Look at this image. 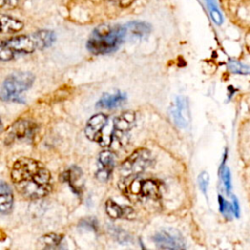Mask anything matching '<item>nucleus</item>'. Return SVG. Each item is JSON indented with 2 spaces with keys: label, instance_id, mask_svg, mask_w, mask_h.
Returning a JSON list of instances; mask_svg holds the SVG:
<instances>
[{
  "label": "nucleus",
  "instance_id": "f257e3e1",
  "mask_svg": "<svg viewBox=\"0 0 250 250\" xmlns=\"http://www.w3.org/2000/svg\"><path fill=\"white\" fill-rule=\"evenodd\" d=\"M11 179L17 190L29 199L46 196L52 188L48 169L41 162L29 157H21L13 164Z\"/></svg>",
  "mask_w": 250,
  "mask_h": 250
},
{
  "label": "nucleus",
  "instance_id": "f03ea898",
  "mask_svg": "<svg viewBox=\"0 0 250 250\" xmlns=\"http://www.w3.org/2000/svg\"><path fill=\"white\" fill-rule=\"evenodd\" d=\"M126 27L121 25L103 24L96 27L87 41L88 50L96 55L115 51L126 36Z\"/></svg>",
  "mask_w": 250,
  "mask_h": 250
},
{
  "label": "nucleus",
  "instance_id": "7ed1b4c3",
  "mask_svg": "<svg viewBox=\"0 0 250 250\" xmlns=\"http://www.w3.org/2000/svg\"><path fill=\"white\" fill-rule=\"evenodd\" d=\"M34 81V75L26 71H16L8 75L2 83L0 96L3 101L24 103L21 93L31 87Z\"/></svg>",
  "mask_w": 250,
  "mask_h": 250
},
{
  "label": "nucleus",
  "instance_id": "20e7f679",
  "mask_svg": "<svg viewBox=\"0 0 250 250\" xmlns=\"http://www.w3.org/2000/svg\"><path fill=\"white\" fill-rule=\"evenodd\" d=\"M38 48L35 34L20 35L2 41L0 47V58L2 61H10L17 56L30 54Z\"/></svg>",
  "mask_w": 250,
  "mask_h": 250
},
{
  "label": "nucleus",
  "instance_id": "39448f33",
  "mask_svg": "<svg viewBox=\"0 0 250 250\" xmlns=\"http://www.w3.org/2000/svg\"><path fill=\"white\" fill-rule=\"evenodd\" d=\"M152 156L146 148H138L120 165V173L124 179L136 177L144 172L151 163Z\"/></svg>",
  "mask_w": 250,
  "mask_h": 250
},
{
  "label": "nucleus",
  "instance_id": "423d86ee",
  "mask_svg": "<svg viewBox=\"0 0 250 250\" xmlns=\"http://www.w3.org/2000/svg\"><path fill=\"white\" fill-rule=\"evenodd\" d=\"M136 120V114L133 111H125L114 118L112 124L111 145L113 143L122 146L126 141V137L133 128Z\"/></svg>",
  "mask_w": 250,
  "mask_h": 250
},
{
  "label": "nucleus",
  "instance_id": "0eeeda50",
  "mask_svg": "<svg viewBox=\"0 0 250 250\" xmlns=\"http://www.w3.org/2000/svg\"><path fill=\"white\" fill-rule=\"evenodd\" d=\"M134 181L128 185V193L132 196H142L156 199L160 195V184L154 179L140 180L133 177Z\"/></svg>",
  "mask_w": 250,
  "mask_h": 250
},
{
  "label": "nucleus",
  "instance_id": "6e6552de",
  "mask_svg": "<svg viewBox=\"0 0 250 250\" xmlns=\"http://www.w3.org/2000/svg\"><path fill=\"white\" fill-rule=\"evenodd\" d=\"M108 118L104 113H97L89 118L85 126L86 137L93 142H98L102 146L105 147V135L104 133Z\"/></svg>",
  "mask_w": 250,
  "mask_h": 250
},
{
  "label": "nucleus",
  "instance_id": "1a4fd4ad",
  "mask_svg": "<svg viewBox=\"0 0 250 250\" xmlns=\"http://www.w3.org/2000/svg\"><path fill=\"white\" fill-rule=\"evenodd\" d=\"M153 241L158 248L162 249H184L186 248L185 240L181 232L175 229H164L156 232Z\"/></svg>",
  "mask_w": 250,
  "mask_h": 250
},
{
  "label": "nucleus",
  "instance_id": "9d476101",
  "mask_svg": "<svg viewBox=\"0 0 250 250\" xmlns=\"http://www.w3.org/2000/svg\"><path fill=\"white\" fill-rule=\"evenodd\" d=\"M34 132L35 125L31 121L20 119L7 130L5 141L7 144H11L16 141L28 140L34 135Z\"/></svg>",
  "mask_w": 250,
  "mask_h": 250
},
{
  "label": "nucleus",
  "instance_id": "9b49d317",
  "mask_svg": "<svg viewBox=\"0 0 250 250\" xmlns=\"http://www.w3.org/2000/svg\"><path fill=\"white\" fill-rule=\"evenodd\" d=\"M115 154L109 149H104L100 152L98 159V171L96 177L101 182H106L114 167Z\"/></svg>",
  "mask_w": 250,
  "mask_h": 250
},
{
  "label": "nucleus",
  "instance_id": "f8f14e48",
  "mask_svg": "<svg viewBox=\"0 0 250 250\" xmlns=\"http://www.w3.org/2000/svg\"><path fill=\"white\" fill-rule=\"evenodd\" d=\"M172 118L175 124L180 128H186L189 122V109L188 99L184 96H179L176 99L175 104L171 109Z\"/></svg>",
  "mask_w": 250,
  "mask_h": 250
},
{
  "label": "nucleus",
  "instance_id": "ddd939ff",
  "mask_svg": "<svg viewBox=\"0 0 250 250\" xmlns=\"http://www.w3.org/2000/svg\"><path fill=\"white\" fill-rule=\"evenodd\" d=\"M126 101L125 93L120 91L114 93H104L97 102V106L100 108H115L120 106Z\"/></svg>",
  "mask_w": 250,
  "mask_h": 250
},
{
  "label": "nucleus",
  "instance_id": "4468645a",
  "mask_svg": "<svg viewBox=\"0 0 250 250\" xmlns=\"http://www.w3.org/2000/svg\"><path fill=\"white\" fill-rule=\"evenodd\" d=\"M133 209L129 206H122L115 201L109 199L105 203V212L111 219L126 218L129 219L133 215Z\"/></svg>",
  "mask_w": 250,
  "mask_h": 250
},
{
  "label": "nucleus",
  "instance_id": "2eb2a0df",
  "mask_svg": "<svg viewBox=\"0 0 250 250\" xmlns=\"http://www.w3.org/2000/svg\"><path fill=\"white\" fill-rule=\"evenodd\" d=\"M14 202V195L11 188L4 181L0 182V211L2 215L11 212Z\"/></svg>",
  "mask_w": 250,
  "mask_h": 250
},
{
  "label": "nucleus",
  "instance_id": "dca6fc26",
  "mask_svg": "<svg viewBox=\"0 0 250 250\" xmlns=\"http://www.w3.org/2000/svg\"><path fill=\"white\" fill-rule=\"evenodd\" d=\"M1 23H2V32L14 33L20 31L23 27L22 21L13 17L7 15H1Z\"/></svg>",
  "mask_w": 250,
  "mask_h": 250
},
{
  "label": "nucleus",
  "instance_id": "f3484780",
  "mask_svg": "<svg viewBox=\"0 0 250 250\" xmlns=\"http://www.w3.org/2000/svg\"><path fill=\"white\" fill-rule=\"evenodd\" d=\"M81 179V171L78 167H71L69 170L65 171L63 174V180L68 182L70 188H72V190L76 193L80 192V185H79V181Z\"/></svg>",
  "mask_w": 250,
  "mask_h": 250
},
{
  "label": "nucleus",
  "instance_id": "a211bd4d",
  "mask_svg": "<svg viewBox=\"0 0 250 250\" xmlns=\"http://www.w3.org/2000/svg\"><path fill=\"white\" fill-rule=\"evenodd\" d=\"M126 32L135 37H143L149 33L150 27L146 22L133 21L128 23L126 26Z\"/></svg>",
  "mask_w": 250,
  "mask_h": 250
},
{
  "label": "nucleus",
  "instance_id": "6ab92c4d",
  "mask_svg": "<svg viewBox=\"0 0 250 250\" xmlns=\"http://www.w3.org/2000/svg\"><path fill=\"white\" fill-rule=\"evenodd\" d=\"M37 43H38V48L39 49H44L52 45V43L55 41V34L51 30H39L34 32Z\"/></svg>",
  "mask_w": 250,
  "mask_h": 250
},
{
  "label": "nucleus",
  "instance_id": "aec40b11",
  "mask_svg": "<svg viewBox=\"0 0 250 250\" xmlns=\"http://www.w3.org/2000/svg\"><path fill=\"white\" fill-rule=\"evenodd\" d=\"M63 238V235L58 234V233H48L40 237L38 242L44 247V248H56L59 246Z\"/></svg>",
  "mask_w": 250,
  "mask_h": 250
},
{
  "label": "nucleus",
  "instance_id": "412c9836",
  "mask_svg": "<svg viewBox=\"0 0 250 250\" xmlns=\"http://www.w3.org/2000/svg\"><path fill=\"white\" fill-rule=\"evenodd\" d=\"M228 67L229 71L237 74H250V66L243 64L236 61H229L228 62Z\"/></svg>",
  "mask_w": 250,
  "mask_h": 250
},
{
  "label": "nucleus",
  "instance_id": "4be33fe9",
  "mask_svg": "<svg viewBox=\"0 0 250 250\" xmlns=\"http://www.w3.org/2000/svg\"><path fill=\"white\" fill-rule=\"evenodd\" d=\"M110 232L112 233V235L115 237L116 240H118V241H120L122 243H125V242H127L130 239L129 234L126 231H124L123 229H119V228H115V227L111 228L110 229Z\"/></svg>",
  "mask_w": 250,
  "mask_h": 250
},
{
  "label": "nucleus",
  "instance_id": "5701e85b",
  "mask_svg": "<svg viewBox=\"0 0 250 250\" xmlns=\"http://www.w3.org/2000/svg\"><path fill=\"white\" fill-rule=\"evenodd\" d=\"M208 184H209V175L207 172L203 171L198 176V185H199V188L204 195L207 194Z\"/></svg>",
  "mask_w": 250,
  "mask_h": 250
},
{
  "label": "nucleus",
  "instance_id": "b1692460",
  "mask_svg": "<svg viewBox=\"0 0 250 250\" xmlns=\"http://www.w3.org/2000/svg\"><path fill=\"white\" fill-rule=\"evenodd\" d=\"M221 176H222V180H223L224 186L226 188V190L228 193H229L230 188H231V184H230V174H229V168L224 167L221 172Z\"/></svg>",
  "mask_w": 250,
  "mask_h": 250
},
{
  "label": "nucleus",
  "instance_id": "393cba45",
  "mask_svg": "<svg viewBox=\"0 0 250 250\" xmlns=\"http://www.w3.org/2000/svg\"><path fill=\"white\" fill-rule=\"evenodd\" d=\"M218 200H219V208H220L221 213H223V214H229V213H230L231 205H229V202L226 201V199H225L222 195H219Z\"/></svg>",
  "mask_w": 250,
  "mask_h": 250
},
{
  "label": "nucleus",
  "instance_id": "a878e982",
  "mask_svg": "<svg viewBox=\"0 0 250 250\" xmlns=\"http://www.w3.org/2000/svg\"><path fill=\"white\" fill-rule=\"evenodd\" d=\"M210 14H211V17H212L213 21H214L217 24H221V23H222L223 19H222V16H221L219 10L217 9V7L210 8Z\"/></svg>",
  "mask_w": 250,
  "mask_h": 250
},
{
  "label": "nucleus",
  "instance_id": "bb28decb",
  "mask_svg": "<svg viewBox=\"0 0 250 250\" xmlns=\"http://www.w3.org/2000/svg\"><path fill=\"white\" fill-rule=\"evenodd\" d=\"M19 0H0V6L2 9H13L18 5Z\"/></svg>",
  "mask_w": 250,
  "mask_h": 250
},
{
  "label": "nucleus",
  "instance_id": "cd10ccee",
  "mask_svg": "<svg viewBox=\"0 0 250 250\" xmlns=\"http://www.w3.org/2000/svg\"><path fill=\"white\" fill-rule=\"evenodd\" d=\"M81 225L83 227H87V228H91L92 229H96L97 227V221L95 220V218H87L86 220H83L81 222Z\"/></svg>",
  "mask_w": 250,
  "mask_h": 250
},
{
  "label": "nucleus",
  "instance_id": "c85d7f7f",
  "mask_svg": "<svg viewBox=\"0 0 250 250\" xmlns=\"http://www.w3.org/2000/svg\"><path fill=\"white\" fill-rule=\"evenodd\" d=\"M106 1L116 4L118 6H121V7H127V6H130L135 0H106Z\"/></svg>",
  "mask_w": 250,
  "mask_h": 250
},
{
  "label": "nucleus",
  "instance_id": "c756f323",
  "mask_svg": "<svg viewBox=\"0 0 250 250\" xmlns=\"http://www.w3.org/2000/svg\"><path fill=\"white\" fill-rule=\"evenodd\" d=\"M232 207H233V213H234L235 217H238L239 216V206H238V201L235 197H233Z\"/></svg>",
  "mask_w": 250,
  "mask_h": 250
}]
</instances>
